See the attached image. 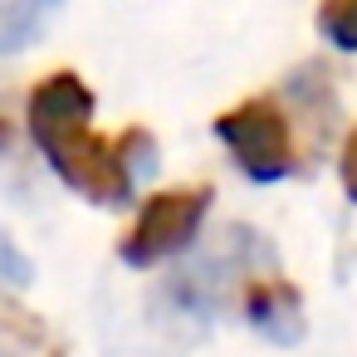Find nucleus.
Masks as SVG:
<instances>
[{
  "label": "nucleus",
  "instance_id": "1",
  "mask_svg": "<svg viewBox=\"0 0 357 357\" xmlns=\"http://www.w3.org/2000/svg\"><path fill=\"white\" fill-rule=\"evenodd\" d=\"M25 123L59 181L93 206H128L137 172L157 167L152 137L142 128H128L123 137L93 132V93L74 69H59L35 84Z\"/></svg>",
  "mask_w": 357,
  "mask_h": 357
},
{
  "label": "nucleus",
  "instance_id": "2",
  "mask_svg": "<svg viewBox=\"0 0 357 357\" xmlns=\"http://www.w3.org/2000/svg\"><path fill=\"white\" fill-rule=\"evenodd\" d=\"M215 137L230 147L235 167H240L250 181H259V186L284 181V176L294 172V162H298V157H294L289 118L279 113L274 98H245V103H235L230 113L215 118Z\"/></svg>",
  "mask_w": 357,
  "mask_h": 357
},
{
  "label": "nucleus",
  "instance_id": "3",
  "mask_svg": "<svg viewBox=\"0 0 357 357\" xmlns=\"http://www.w3.org/2000/svg\"><path fill=\"white\" fill-rule=\"evenodd\" d=\"M206 211H211V186L157 191V196L137 211V220H132V230L123 235L118 255H123L132 269H147V264H157V259H172V255H181V250L196 240Z\"/></svg>",
  "mask_w": 357,
  "mask_h": 357
},
{
  "label": "nucleus",
  "instance_id": "4",
  "mask_svg": "<svg viewBox=\"0 0 357 357\" xmlns=\"http://www.w3.org/2000/svg\"><path fill=\"white\" fill-rule=\"evenodd\" d=\"M245 318L255 323V333H264L269 342L279 347H294L303 337V303H298V289L284 284V279H255L245 289Z\"/></svg>",
  "mask_w": 357,
  "mask_h": 357
},
{
  "label": "nucleus",
  "instance_id": "5",
  "mask_svg": "<svg viewBox=\"0 0 357 357\" xmlns=\"http://www.w3.org/2000/svg\"><path fill=\"white\" fill-rule=\"evenodd\" d=\"M0 357H64V352L40 318H30L10 298H0Z\"/></svg>",
  "mask_w": 357,
  "mask_h": 357
},
{
  "label": "nucleus",
  "instance_id": "6",
  "mask_svg": "<svg viewBox=\"0 0 357 357\" xmlns=\"http://www.w3.org/2000/svg\"><path fill=\"white\" fill-rule=\"evenodd\" d=\"M40 35V6L30 0H0V54H15Z\"/></svg>",
  "mask_w": 357,
  "mask_h": 357
},
{
  "label": "nucleus",
  "instance_id": "7",
  "mask_svg": "<svg viewBox=\"0 0 357 357\" xmlns=\"http://www.w3.org/2000/svg\"><path fill=\"white\" fill-rule=\"evenodd\" d=\"M318 30L337 50L357 54V0H323V6H318Z\"/></svg>",
  "mask_w": 357,
  "mask_h": 357
},
{
  "label": "nucleus",
  "instance_id": "8",
  "mask_svg": "<svg viewBox=\"0 0 357 357\" xmlns=\"http://www.w3.org/2000/svg\"><path fill=\"white\" fill-rule=\"evenodd\" d=\"M30 259L15 250V240L6 235V230H0V279H6V284H30Z\"/></svg>",
  "mask_w": 357,
  "mask_h": 357
},
{
  "label": "nucleus",
  "instance_id": "9",
  "mask_svg": "<svg viewBox=\"0 0 357 357\" xmlns=\"http://www.w3.org/2000/svg\"><path fill=\"white\" fill-rule=\"evenodd\" d=\"M337 172H342V191L357 201V128H352V137L342 142V162H337Z\"/></svg>",
  "mask_w": 357,
  "mask_h": 357
},
{
  "label": "nucleus",
  "instance_id": "10",
  "mask_svg": "<svg viewBox=\"0 0 357 357\" xmlns=\"http://www.w3.org/2000/svg\"><path fill=\"white\" fill-rule=\"evenodd\" d=\"M30 6H40V10H45V6H59V0H30Z\"/></svg>",
  "mask_w": 357,
  "mask_h": 357
}]
</instances>
